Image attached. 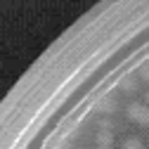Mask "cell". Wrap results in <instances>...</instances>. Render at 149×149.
<instances>
[{
	"mask_svg": "<svg viewBox=\"0 0 149 149\" xmlns=\"http://www.w3.org/2000/svg\"><path fill=\"white\" fill-rule=\"evenodd\" d=\"M125 114H128L130 121H135V123L149 128V107H147V104H142V102H130V104L125 107Z\"/></svg>",
	"mask_w": 149,
	"mask_h": 149,
	"instance_id": "6da1fadb",
	"label": "cell"
},
{
	"mask_svg": "<svg viewBox=\"0 0 149 149\" xmlns=\"http://www.w3.org/2000/svg\"><path fill=\"white\" fill-rule=\"evenodd\" d=\"M95 111L97 114H114L116 111V100L111 97V95H104L95 102Z\"/></svg>",
	"mask_w": 149,
	"mask_h": 149,
	"instance_id": "7a4b0ae2",
	"label": "cell"
},
{
	"mask_svg": "<svg viewBox=\"0 0 149 149\" xmlns=\"http://www.w3.org/2000/svg\"><path fill=\"white\" fill-rule=\"evenodd\" d=\"M118 88H121L123 92H135V90H137V78H135V76H123V78L118 81Z\"/></svg>",
	"mask_w": 149,
	"mask_h": 149,
	"instance_id": "3957f363",
	"label": "cell"
},
{
	"mask_svg": "<svg viewBox=\"0 0 149 149\" xmlns=\"http://www.w3.org/2000/svg\"><path fill=\"white\" fill-rule=\"evenodd\" d=\"M114 144V133L111 130H100L97 133V147H111Z\"/></svg>",
	"mask_w": 149,
	"mask_h": 149,
	"instance_id": "277c9868",
	"label": "cell"
},
{
	"mask_svg": "<svg viewBox=\"0 0 149 149\" xmlns=\"http://www.w3.org/2000/svg\"><path fill=\"white\" fill-rule=\"evenodd\" d=\"M121 149H144V142H142L140 137H128V140L121 144Z\"/></svg>",
	"mask_w": 149,
	"mask_h": 149,
	"instance_id": "5b68a950",
	"label": "cell"
},
{
	"mask_svg": "<svg viewBox=\"0 0 149 149\" xmlns=\"http://www.w3.org/2000/svg\"><path fill=\"white\" fill-rule=\"evenodd\" d=\"M137 73H140V76H142V81H147V83H149V62H147V64H142Z\"/></svg>",
	"mask_w": 149,
	"mask_h": 149,
	"instance_id": "8992f818",
	"label": "cell"
},
{
	"mask_svg": "<svg viewBox=\"0 0 149 149\" xmlns=\"http://www.w3.org/2000/svg\"><path fill=\"white\" fill-rule=\"evenodd\" d=\"M144 104L149 107V92H147V95H144Z\"/></svg>",
	"mask_w": 149,
	"mask_h": 149,
	"instance_id": "52a82bcc",
	"label": "cell"
},
{
	"mask_svg": "<svg viewBox=\"0 0 149 149\" xmlns=\"http://www.w3.org/2000/svg\"><path fill=\"white\" fill-rule=\"evenodd\" d=\"M97 149H111V147H97Z\"/></svg>",
	"mask_w": 149,
	"mask_h": 149,
	"instance_id": "ba28073f",
	"label": "cell"
}]
</instances>
